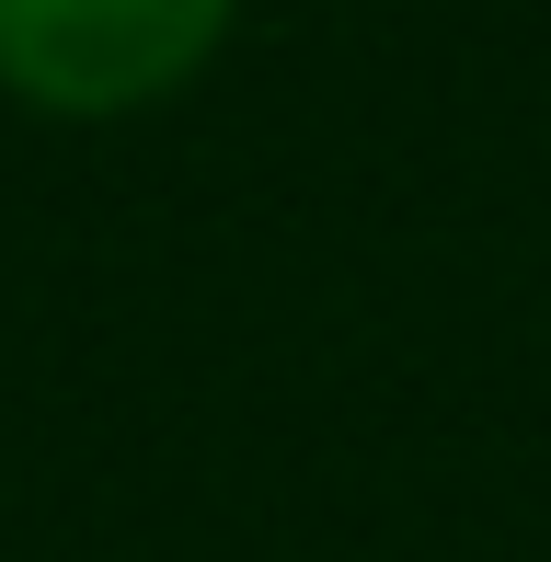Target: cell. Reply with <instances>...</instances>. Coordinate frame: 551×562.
I'll list each match as a JSON object with an SVG mask.
<instances>
[{"label": "cell", "instance_id": "obj_1", "mask_svg": "<svg viewBox=\"0 0 551 562\" xmlns=\"http://www.w3.org/2000/svg\"><path fill=\"white\" fill-rule=\"evenodd\" d=\"M241 0H0V92L58 126L149 115L230 46Z\"/></svg>", "mask_w": 551, "mask_h": 562}]
</instances>
